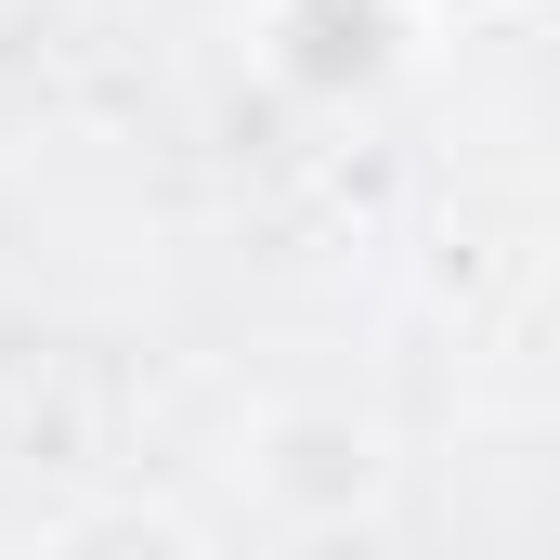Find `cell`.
Returning <instances> with one entry per match:
<instances>
[{"mask_svg":"<svg viewBox=\"0 0 560 560\" xmlns=\"http://www.w3.org/2000/svg\"><path fill=\"white\" fill-rule=\"evenodd\" d=\"M392 13H418V0H392ZM456 13H522V0H456Z\"/></svg>","mask_w":560,"mask_h":560,"instance_id":"3957f363","label":"cell"},{"mask_svg":"<svg viewBox=\"0 0 560 560\" xmlns=\"http://www.w3.org/2000/svg\"><path fill=\"white\" fill-rule=\"evenodd\" d=\"M248 482L275 495L287 522H352V509H378L392 443L365 418H339V405H287V418H261V443H248Z\"/></svg>","mask_w":560,"mask_h":560,"instance_id":"6da1fadb","label":"cell"},{"mask_svg":"<svg viewBox=\"0 0 560 560\" xmlns=\"http://www.w3.org/2000/svg\"><path fill=\"white\" fill-rule=\"evenodd\" d=\"M39 560H209L170 509H79V522H52Z\"/></svg>","mask_w":560,"mask_h":560,"instance_id":"7a4b0ae2","label":"cell"}]
</instances>
